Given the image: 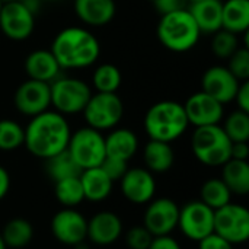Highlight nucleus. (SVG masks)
Segmentation results:
<instances>
[{
    "label": "nucleus",
    "instance_id": "f257e3e1",
    "mask_svg": "<svg viewBox=\"0 0 249 249\" xmlns=\"http://www.w3.org/2000/svg\"><path fill=\"white\" fill-rule=\"evenodd\" d=\"M70 134L66 117L47 109L32 117L25 127L23 146L32 156L47 160L67 149Z\"/></svg>",
    "mask_w": 249,
    "mask_h": 249
},
{
    "label": "nucleus",
    "instance_id": "f03ea898",
    "mask_svg": "<svg viewBox=\"0 0 249 249\" xmlns=\"http://www.w3.org/2000/svg\"><path fill=\"white\" fill-rule=\"evenodd\" d=\"M50 51L61 69H83L96 63L101 45L98 38L88 29L69 26L54 36Z\"/></svg>",
    "mask_w": 249,
    "mask_h": 249
},
{
    "label": "nucleus",
    "instance_id": "7ed1b4c3",
    "mask_svg": "<svg viewBox=\"0 0 249 249\" xmlns=\"http://www.w3.org/2000/svg\"><path fill=\"white\" fill-rule=\"evenodd\" d=\"M144 130L150 140L172 143L188 128V120L182 104L177 101H159L144 115Z\"/></svg>",
    "mask_w": 249,
    "mask_h": 249
},
{
    "label": "nucleus",
    "instance_id": "20e7f679",
    "mask_svg": "<svg viewBox=\"0 0 249 249\" xmlns=\"http://www.w3.org/2000/svg\"><path fill=\"white\" fill-rule=\"evenodd\" d=\"M156 32L160 44L174 53H187L193 50L201 35L196 20L188 12V7L160 15Z\"/></svg>",
    "mask_w": 249,
    "mask_h": 249
},
{
    "label": "nucleus",
    "instance_id": "39448f33",
    "mask_svg": "<svg viewBox=\"0 0 249 249\" xmlns=\"http://www.w3.org/2000/svg\"><path fill=\"white\" fill-rule=\"evenodd\" d=\"M232 142L225 130L216 125L196 127L191 137V150L196 159L206 166H222L231 159Z\"/></svg>",
    "mask_w": 249,
    "mask_h": 249
},
{
    "label": "nucleus",
    "instance_id": "423d86ee",
    "mask_svg": "<svg viewBox=\"0 0 249 249\" xmlns=\"http://www.w3.org/2000/svg\"><path fill=\"white\" fill-rule=\"evenodd\" d=\"M66 150L82 171L96 168L105 159V137L86 125L70 134Z\"/></svg>",
    "mask_w": 249,
    "mask_h": 249
},
{
    "label": "nucleus",
    "instance_id": "0eeeda50",
    "mask_svg": "<svg viewBox=\"0 0 249 249\" xmlns=\"http://www.w3.org/2000/svg\"><path fill=\"white\" fill-rule=\"evenodd\" d=\"M82 112L88 127L98 131L112 130L123 120L124 104L117 93L96 92L95 95H90Z\"/></svg>",
    "mask_w": 249,
    "mask_h": 249
},
{
    "label": "nucleus",
    "instance_id": "6e6552de",
    "mask_svg": "<svg viewBox=\"0 0 249 249\" xmlns=\"http://www.w3.org/2000/svg\"><path fill=\"white\" fill-rule=\"evenodd\" d=\"M51 105L61 115L79 114L86 107L92 90L80 79L57 77L50 83Z\"/></svg>",
    "mask_w": 249,
    "mask_h": 249
},
{
    "label": "nucleus",
    "instance_id": "1a4fd4ad",
    "mask_svg": "<svg viewBox=\"0 0 249 249\" xmlns=\"http://www.w3.org/2000/svg\"><path fill=\"white\" fill-rule=\"evenodd\" d=\"M214 233L232 245L245 244L249 239V212L247 207L228 203L214 212Z\"/></svg>",
    "mask_w": 249,
    "mask_h": 249
},
{
    "label": "nucleus",
    "instance_id": "9d476101",
    "mask_svg": "<svg viewBox=\"0 0 249 249\" xmlns=\"http://www.w3.org/2000/svg\"><path fill=\"white\" fill-rule=\"evenodd\" d=\"M178 228L182 235L194 242L213 233L214 210L206 206L201 200H193L179 207Z\"/></svg>",
    "mask_w": 249,
    "mask_h": 249
},
{
    "label": "nucleus",
    "instance_id": "9b49d317",
    "mask_svg": "<svg viewBox=\"0 0 249 249\" xmlns=\"http://www.w3.org/2000/svg\"><path fill=\"white\" fill-rule=\"evenodd\" d=\"M35 28V13L20 0L6 1L0 9V31L13 41L28 39Z\"/></svg>",
    "mask_w": 249,
    "mask_h": 249
},
{
    "label": "nucleus",
    "instance_id": "f8f14e48",
    "mask_svg": "<svg viewBox=\"0 0 249 249\" xmlns=\"http://www.w3.org/2000/svg\"><path fill=\"white\" fill-rule=\"evenodd\" d=\"M178 217L179 206L172 198H153L147 203L143 226L153 235V238L166 236L178 228Z\"/></svg>",
    "mask_w": 249,
    "mask_h": 249
},
{
    "label": "nucleus",
    "instance_id": "ddd939ff",
    "mask_svg": "<svg viewBox=\"0 0 249 249\" xmlns=\"http://www.w3.org/2000/svg\"><path fill=\"white\" fill-rule=\"evenodd\" d=\"M51 233L60 244L76 247L86 241L88 220L76 209L63 207L51 219Z\"/></svg>",
    "mask_w": 249,
    "mask_h": 249
},
{
    "label": "nucleus",
    "instance_id": "4468645a",
    "mask_svg": "<svg viewBox=\"0 0 249 249\" xmlns=\"http://www.w3.org/2000/svg\"><path fill=\"white\" fill-rule=\"evenodd\" d=\"M15 108L26 117H35L51 105L50 83L28 79L18 86L13 95Z\"/></svg>",
    "mask_w": 249,
    "mask_h": 249
},
{
    "label": "nucleus",
    "instance_id": "2eb2a0df",
    "mask_svg": "<svg viewBox=\"0 0 249 249\" xmlns=\"http://www.w3.org/2000/svg\"><path fill=\"white\" fill-rule=\"evenodd\" d=\"M188 124L194 127L216 125L222 121L225 109L223 104L204 93L203 90L193 93L185 104H182Z\"/></svg>",
    "mask_w": 249,
    "mask_h": 249
},
{
    "label": "nucleus",
    "instance_id": "dca6fc26",
    "mask_svg": "<svg viewBox=\"0 0 249 249\" xmlns=\"http://www.w3.org/2000/svg\"><path fill=\"white\" fill-rule=\"evenodd\" d=\"M241 82L225 66L209 67L201 77V90L226 105L236 96Z\"/></svg>",
    "mask_w": 249,
    "mask_h": 249
},
{
    "label": "nucleus",
    "instance_id": "f3484780",
    "mask_svg": "<svg viewBox=\"0 0 249 249\" xmlns=\"http://www.w3.org/2000/svg\"><path fill=\"white\" fill-rule=\"evenodd\" d=\"M120 184L123 196L133 204H147L155 198L156 181L153 174L146 168H128Z\"/></svg>",
    "mask_w": 249,
    "mask_h": 249
},
{
    "label": "nucleus",
    "instance_id": "a211bd4d",
    "mask_svg": "<svg viewBox=\"0 0 249 249\" xmlns=\"http://www.w3.org/2000/svg\"><path fill=\"white\" fill-rule=\"evenodd\" d=\"M123 220L114 212L102 210L95 213L88 220V236L92 244L108 247L115 244L123 235Z\"/></svg>",
    "mask_w": 249,
    "mask_h": 249
},
{
    "label": "nucleus",
    "instance_id": "6ab92c4d",
    "mask_svg": "<svg viewBox=\"0 0 249 249\" xmlns=\"http://www.w3.org/2000/svg\"><path fill=\"white\" fill-rule=\"evenodd\" d=\"M28 79L39 80L45 83L54 82L60 74V64L50 50H35L29 53L23 63Z\"/></svg>",
    "mask_w": 249,
    "mask_h": 249
},
{
    "label": "nucleus",
    "instance_id": "aec40b11",
    "mask_svg": "<svg viewBox=\"0 0 249 249\" xmlns=\"http://www.w3.org/2000/svg\"><path fill=\"white\" fill-rule=\"evenodd\" d=\"M73 6L77 18L89 26L108 25L117 12L114 0H74Z\"/></svg>",
    "mask_w": 249,
    "mask_h": 249
},
{
    "label": "nucleus",
    "instance_id": "412c9836",
    "mask_svg": "<svg viewBox=\"0 0 249 249\" xmlns=\"http://www.w3.org/2000/svg\"><path fill=\"white\" fill-rule=\"evenodd\" d=\"M139 150V139L128 128H112L105 137V158L128 162Z\"/></svg>",
    "mask_w": 249,
    "mask_h": 249
},
{
    "label": "nucleus",
    "instance_id": "4be33fe9",
    "mask_svg": "<svg viewBox=\"0 0 249 249\" xmlns=\"http://www.w3.org/2000/svg\"><path fill=\"white\" fill-rule=\"evenodd\" d=\"M222 0H200L188 4V12L201 34H214L222 29Z\"/></svg>",
    "mask_w": 249,
    "mask_h": 249
},
{
    "label": "nucleus",
    "instance_id": "5701e85b",
    "mask_svg": "<svg viewBox=\"0 0 249 249\" xmlns=\"http://www.w3.org/2000/svg\"><path fill=\"white\" fill-rule=\"evenodd\" d=\"M79 178H80V184L83 188L85 200H88V201H92V203L104 201L112 193L114 182L101 169V166L82 171Z\"/></svg>",
    "mask_w": 249,
    "mask_h": 249
},
{
    "label": "nucleus",
    "instance_id": "b1692460",
    "mask_svg": "<svg viewBox=\"0 0 249 249\" xmlns=\"http://www.w3.org/2000/svg\"><path fill=\"white\" fill-rule=\"evenodd\" d=\"M143 160L146 169L152 174H165L174 166L175 153L171 143L149 140L143 150Z\"/></svg>",
    "mask_w": 249,
    "mask_h": 249
},
{
    "label": "nucleus",
    "instance_id": "393cba45",
    "mask_svg": "<svg viewBox=\"0 0 249 249\" xmlns=\"http://www.w3.org/2000/svg\"><path fill=\"white\" fill-rule=\"evenodd\" d=\"M222 28L236 35L249 29V0H226L222 6Z\"/></svg>",
    "mask_w": 249,
    "mask_h": 249
},
{
    "label": "nucleus",
    "instance_id": "a878e982",
    "mask_svg": "<svg viewBox=\"0 0 249 249\" xmlns=\"http://www.w3.org/2000/svg\"><path fill=\"white\" fill-rule=\"evenodd\" d=\"M220 179L226 184L229 191L236 196H248L249 193V163L248 160L229 159L222 166Z\"/></svg>",
    "mask_w": 249,
    "mask_h": 249
},
{
    "label": "nucleus",
    "instance_id": "bb28decb",
    "mask_svg": "<svg viewBox=\"0 0 249 249\" xmlns=\"http://www.w3.org/2000/svg\"><path fill=\"white\" fill-rule=\"evenodd\" d=\"M0 236L7 249H22L28 247L34 239V226L22 217L10 219L1 229Z\"/></svg>",
    "mask_w": 249,
    "mask_h": 249
},
{
    "label": "nucleus",
    "instance_id": "cd10ccee",
    "mask_svg": "<svg viewBox=\"0 0 249 249\" xmlns=\"http://www.w3.org/2000/svg\"><path fill=\"white\" fill-rule=\"evenodd\" d=\"M45 172L50 177V179L57 182V181H61L66 178L79 177L82 174V169L71 159L69 152L63 150V152L57 153L55 156L45 160Z\"/></svg>",
    "mask_w": 249,
    "mask_h": 249
},
{
    "label": "nucleus",
    "instance_id": "c85d7f7f",
    "mask_svg": "<svg viewBox=\"0 0 249 249\" xmlns=\"http://www.w3.org/2000/svg\"><path fill=\"white\" fill-rule=\"evenodd\" d=\"M231 198L232 193L220 178H210L201 185L200 200L214 212L231 203Z\"/></svg>",
    "mask_w": 249,
    "mask_h": 249
},
{
    "label": "nucleus",
    "instance_id": "c756f323",
    "mask_svg": "<svg viewBox=\"0 0 249 249\" xmlns=\"http://www.w3.org/2000/svg\"><path fill=\"white\" fill-rule=\"evenodd\" d=\"M54 194L57 201L67 209H76L85 200L79 177L66 178L54 182Z\"/></svg>",
    "mask_w": 249,
    "mask_h": 249
},
{
    "label": "nucleus",
    "instance_id": "7c9ffc66",
    "mask_svg": "<svg viewBox=\"0 0 249 249\" xmlns=\"http://www.w3.org/2000/svg\"><path fill=\"white\" fill-rule=\"evenodd\" d=\"M92 83L96 92L102 93H117L123 83V76L115 64L105 63L95 69L92 74Z\"/></svg>",
    "mask_w": 249,
    "mask_h": 249
},
{
    "label": "nucleus",
    "instance_id": "2f4dec72",
    "mask_svg": "<svg viewBox=\"0 0 249 249\" xmlns=\"http://www.w3.org/2000/svg\"><path fill=\"white\" fill-rule=\"evenodd\" d=\"M232 143L249 140V112L236 109L228 115L222 127Z\"/></svg>",
    "mask_w": 249,
    "mask_h": 249
},
{
    "label": "nucleus",
    "instance_id": "473e14b6",
    "mask_svg": "<svg viewBox=\"0 0 249 249\" xmlns=\"http://www.w3.org/2000/svg\"><path fill=\"white\" fill-rule=\"evenodd\" d=\"M25 128L13 120H0V150L12 152L23 146Z\"/></svg>",
    "mask_w": 249,
    "mask_h": 249
},
{
    "label": "nucleus",
    "instance_id": "72a5a7b5",
    "mask_svg": "<svg viewBox=\"0 0 249 249\" xmlns=\"http://www.w3.org/2000/svg\"><path fill=\"white\" fill-rule=\"evenodd\" d=\"M239 38L236 34L226 31V29H219L217 32L213 34L212 39V51L216 57L222 60H228L238 48H239Z\"/></svg>",
    "mask_w": 249,
    "mask_h": 249
},
{
    "label": "nucleus",
    "instance_id": "f704fd0d",
    "mask_svg": "<svg viewBox=\"0 0 249 249\" xmlns=\"http://www.w3.org/2000/svg\"><path fill=\"white\" fill-rule=\"evenodd\" d=\"M228 69L239 80L245 82L249 79V50L247 47H239L229 58Z\"/></svg>",
    "mask_w": 249,
    "mask_h": 249
},
{
    "label": "nucleus",
    "instance_id": "c9c22d12",
    "mask_svg": "<svg viewBox=\"0 0 249 249\" xmlns=\"http://www.w3.org/2000/svg\"><path fill=\"white\" fill-rule=\"evenodd\" d=\"M152 241L153 235L143 225L133 226L125 233V244L128 249H149Z\"/></svg>",
    "mask_w": 249,
    "mask_h": 249
},
{
    "label": "nucleus",
    "instance_id": "e433bc0d",
    "mask_svg": "<svg viewBox=\"0 0 249 249\" xmlns=\"http://www.w3.org/2000/svg\"><path fill=\"white\" fill-rule=\"evenodd\" d=\"M101 169L109 177V179L112 182H115V181H120L124 177V174L127 172L128 162L112 159V158H105L104 162L101 163Z\"/></svg>",
    "mask_w": 249,
    "mask_h": 249
},
{
    "label": "nucleus",
    "instance_id": "4c0bfd02",
    "mask_svg": "<svg viewBox=\"0 0 249 249\" xmlns=\"http://www.w3.org/2000/svg\"><path fill=\"white\" fill-rule=\"evenodd\" d=\"M153 4L160 15H166V13L184 10L188 7L190 3L188 0H155Z\"/></svg>",
    "mask_w": 249,
    "mask_h": 249
},
{
    "label": "nucleus",
    "instance_id": "58836bf2",
    "mask_svg": "<svg viewBox=\"0 0 249 249\" xmlns=\"http://www.w3.org/2000/svg\"><path fill=\"white\" fill-rule=\"evenodd\" d=\"M198 244V249H233V245L219 236L217 233H210L209 236L203 238Z\"/></svg>",
    "mask_w": 249,
    "mask_h": 249
},
{
    "label": "nucleus",
    "instance_id": "ea45409f",
    "mask_svg": "<svg viewBox=\"0 0 249 249\" xmlns=\"http://www.w3.org/2000/svg\"><path fill=\"white\" fill-rule=\"evenodd\" d=\"M238 104V109L249 112V82H241L239 89L236 92V96L233 99Z\"/></svg>",
    "mask_w": 249,
    "mask_h": 249
},
{
    "label": "nucleus",
    "instance_id": "a19ab883",
    "mask_svg": "<svg viewBox=\"0 0 249 249\" xmlns=\"http://www.w3.org/2000/svg\"><path fill=\"white\" fill-rule=\"evenodd\" d=\"M149 249H182V247L171 235H166V236L153 238V241H152Z\"/></svg>",
    "mask_w": 249,
    "mask_h": 249
},
{
    "label": "nucleus",
    "instance_id": "79ce46f5",
    "mask_svg": "<svg viewBox=\"0 0 249 249\" xmlns=\"http://www.w3.org/2000/svg\"><path fill=\"white\" fill-rule=\"evenodd\" d=\"M249 146L248 142H236L231 146V159L236 160H248Z\"/></svg>",
    "mask_w": 249,
    "mask_h": 249
},
{
    "label": "nucleus",
    "instance_id": "37998d69",
    "mask_svg": "<svg viewBox=\"0 0 249 249\" xmlns=\"http://www.w3.org/2000/svg\"><path fill=\"white\" fill-rule=\"evenodd\" d=\"M10 190V177L9 172L6 171V168H3L0 165V201L7 196Z\"/></svg>",
    "mask_w": 249,
    "mask_h": 249
},
{
    "label": "nucleus",
    "instance_id": "c03bdc74",
    "mask_svg": "<svg viewBox=\"0 0 249 249\" xmlns=\"http://www.w3.org/2000/svg\"><path fill=\"white\" fill-rule=\"evenodd\" d=\"M0 249H7V247L4 245V242H3V239H1V236H0Z\"/></svg>",
    "mask_w": 249,
    "mask_h": 249
},
{
    "label": "nucleus",
    "instance_id": "a18cd8bd",
    "mask_svg": "<svg viewBox=\"0 0 249 249\" xmlns=\"http://www.w3.org/2000/svg\"><path fill=\"white\" fill-rule=\"evenodd\" d=\"M194 1H200V0H188V3H194Z\"/></svg>",
    "mask_w": 249,
    "mask_h": 249
},
{
    "label": "nucleus",
    "instance_id": "49530a36",
    "mask_svg": "<svg viewBox=\"0 0 249 249\" xmlns=\"http://www.w3.org/2000/svg\"><path fill=\"white\" fill-rule=\"evenodd\" d=\"M3 3H6V1H13V0H1Z\"/></svg>",
    "mask_w": 249,
    "mask_h": 249
},
{
    "label": "nucleus",
    "instance_id": "de8ad7c7",
    "mask_svg": "<svg viewBox=\"0 0 249 249\" xmlns=\"http://www.w3.org/2000/svg\"><path fill=\"white\" fill-rule=\"evenodd\" d=\"M1 4H3V1H1V0H0V9H1Z\"/></svg>",
    "mask_w": 249,
    "mask_h": 249
},
{
    "label": "nucleus",
    "instance_id": "09e8293b",
    "mask_svg": "<svg viewBox=\"0 0 249 249\" xmlns=\"http://www.w3.org/2000/svg\"><path fill=\"white\" fill-rule=\"evenodd\" d=\"M48 1H57V0H48Z\"/></svg>",
    "mask_w": 249,
    "mask_h": 249
},
{
    "label": "nucleus",
    "instance_id": "8fccbe9b",
    "mask_svg": "<svg viewBox=\"0 0 249 249\" xmlns=\"http://www.w3.org/2000/svg\"><path fill=\"white\" fill-rule=\"evenodd\" d=\"M150 1H155V0H150Z\"/></svg>",
    "mask_w": 249,
    "mask_h": 249
}]
</instances>
